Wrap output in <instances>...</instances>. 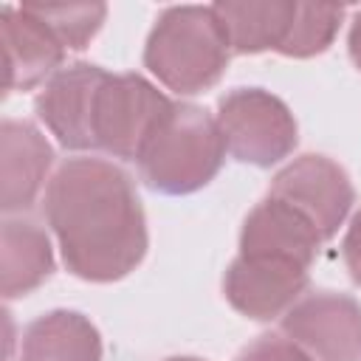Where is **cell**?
I'll use <instances>...</instances> for the list:
<instances>
[{
    "label": "cell",
    "instance_id": "6da1fadb",
    "mask_svg": "<svg viewBox=\"0 0 361 361\" xmlns=\"http://www.w3.org/2000/svg\"><path fill=\"white\" fill-rule=\"evenodd\" d=\"M45 220L65 268L85 282L133 274L149 245L133 178L104 158H71L45 186Z\"/></svg>",
    "mask_w": 361,
    "mask_h": 361
},
{
    "label": "cell",
    "instance_id": "7a4b0ae2",
    "mask_svg": "<svg viewBox=\"0 0 361 361\" xmlns=\"http://www.w3.org/2000/svg\"><path fill=\"white\" fill-rule=\"evenodd\" d=\"M228 39L214 14V6H172L166 8L144 45L147 71L180 96H195L214 87L228 68Z\"/></svg>",
    "mask_w": 361,
    "mask_h": 361
},
{
    "label": "cell",
    "instance_id": "3957f363",
    "mask_svg": "<svg viewBox=\"0 0 361 361\" xmlns=\"http://www.w3.org/2000/svg\"><path fill=\"white\" fill-rule=\"evenodd\" d=\"M226 158L217 118L189 102H172L138 155L141 180L158 195H192L214 180Z\"/></svg>",
    "mask_w": 361,
    "mask_h": 361
},
{
    "label": "cell",
    "instance_id": "277c9868",
    "mask_svg": "<svg viewBox=\"0 0 361 361\" xmlns=\"http://www.w3.org/2000/svg\"><path fill=\"white\" fill-rule=\"evenodd\" d=\"M217 127L226 152L251 166H274L285 161L299 141L290 107L262 87H234L217 102Z\"/></svg>",
    "mask_w": 361,
    "mask_h": 361
},
{
    "label": "cell",
    "instance_id": "5b68a950",
    "mask_svg": "<svg viewBox=\"0 0 361 361\" xmlns=\"http://www.w3.org/2000/svg\"><path fill=\"white\" fill-rule=\"evenodd\" d=\"M169 107L172 99L144 76L107 73L93 110V147L121 161H138Z\"/></svg>",
    "mask_w": 361,
    "mask_h": 361
},
{
    "label": "cell",
    "instance_id": "8992f818",
    "mask_svg": "<svg viewBox=\"0 0 361 361\" xmlns=\"http://www.w3.org/2000/svg\"><path fill=\"white\" fill-rule=\"evenodd\" d=\"M282 333L316 361H361V305L350 293H305L282 316Z\"/></svg>",
    "mask_w": 361,
    "mask_h": 361
},
{
    "label": "cell",
    "instance_id": "52a82bcc",
    "mask_svg": "<svg viewBox=\"0 0 361 361\" xmlns=\"http://www.w3.org/2000/svg\"><path fill=\"white\" fill-rule=\"evenodd\" d=\"M307 288V268L271 254H237L223 276L228 305L254 319L271 322L285 316Z\"/></svg>",
    "mask_w": 361,
    "mask_h": 361
},
{
    "label": "cell",
    "instance_id": "ba28073f",
    "mask_svg": "<svg viewBox=\"0 0 361 361\" xmlns=\"http://www.w3.org/2000/svg\"><path fill=\"white\" fill-rule=\"evenodd\" d=\"M268 195L299 209L319 228L322 240H330L338 231L355 203V189L347 172L327 155H302L290 161L276 172Z\"/></svg>",
    "mask_w": 361,
    "mask_h": 361
},
{
    "label": "cell",
    "instance_id": "9c48e42d",
    "mask_svg": "<svg viewBox=\"0 0 361 361\" xmlns=\"http://www.w3.org/2000/svg\"><path fill=\"white\" fill-rule=\"evenodd\" d=\"M107 71L90 62L59 68L39 90L34 107L39 121L56 135L65 149L82 152L93 147V110Z\"/></svg>",
    "mask_w": 361,
    "mask_h": 361
},
{
    "label": "cell",
    "instance_id": "30bf717a",
    "mask_svg": "<svg viewBox=\"0 0 361 361\" xmlns=\"http://www.w3.org/2000/svg\"><path fill=\"white\" fill-rule=\"evenodd\" d=\"M0 42H3L6 93L31 90L48 82L59 71L68 51L59 42V37L51 31V25L39 20L25 3L3 8Z\"/></svg>",
    "mask_w": 361,
    "mask_h": 361
},
{
    "label": "cell",
    "instance_id": "8fae6325",
    "mask_svg": "<svg viewBox=\"0 0 361 361\" xmlns=\"http://www.w3.org/2000/svg\"><path fill=\"white\" fill-rule=\"evenodd\" d=\"M54 149L31 124L6 118L0 124V209L6 214L25 212L42 192Z\"/></svg>",
    "mask_w": 361,
    "mask_h": 361
},
{
    "label": "cell",
    "instance_id": "7c38bea8",
    "mask_svg": "<svg viewBox=\"0 0 361 361\" xmlns=\"http://www.w3.org/2000/svg\"><path fill=\"white\" fill-rule=\"evenodd\" d=\"M319 228L290 203L268 195L259 200L240 231V254H271L293 259L305 268L313 265L319 245H322Z\"/></svg>",
    "mask_w": 361,
    "mask_h": 361
},
{
    "label": "cell",
    "instance_id": "4fadbf2b",
    "mask_svg": "<svg viewBox=\"0 0 361 361\" xmlns=\"http://www.w3.org/2000/svg\"><path fill=\"white\" fill-rule=\"evenodd\" d=\"M54 274V248L42 226L28 217H8L3 223L0 248V290L17 299L39 288Z\"/></svg>",
    "mask_w": 361,
    "mask_h": 361
},
{
    "label": "cell",
    "instance_id": "5bb4252c",
    "mask_svg": "<svg viewBox=\"0 0 361 361\" xmlns=\"http://www.w3.org/2000/svg\"><path fill=\"white\" fill-rule=\"evenodd\" d=\"M23 361H102V336L79 310H48L25 327Z\"/></svg>",
    "mask_w": 361,
    "mask_h": 361
},
{
    "label": "cell",
    "instance_id": "9a60e30c",
    "mask_svg": "<svg viewBox=\"0 0 361 361\" xmlns=\"http://www.w3.org/2000/svg\"><path fill=\"white\" fill-rule=\"evenodd\" d=\"M231 54L279 51L296 14V3L285 0H240L214 3Z\"/></svg>",
    "mask_w": 361,
    "mask_h": 361
},
{
    "label": "cell",
    "instance_id": "2e32d148",
    "mask_svg": "<svg viewBox=\"0 0 361 361\" xmlns=\"http://www.w3.org/2000/svg\"><path fill=\"white\" fill-rule=\"evenodd\" d=\"M344 20V6H327V3H296L293 23L288 28V37L279 48V54L293 59H307L316 54H324Z\"/></svg>",
    "mask_w": 361,
    "mask_h": 361
},
{
    "label": "cell",
    "instance_id": "e0dca14e",
    "mask_svg": "<svg viewBox=\"0 0 361 361\" xmlns=\"http://www.w3.org/2000/svg\"><path fill=\"white\" fill-rule=\"evenodd\" d=\"M39 20L51 25L68 51H82L99 34L107 6L104 3H25Z\"/></svg>",
    "mask_w": 361,
    "mask_h": 361
},
{
    "label": "cell",
    "instance_id": "ac0fdd59",
    "mask_svg": "<svg viewBox=\"0 0 361 361\" xmlns=\"http://www.w3.org/2000/svg\"><path fill=\"white\" fill-rule=\"evenodd\" d=\"M234 361H316L310 358L296 341H290L288 336H276V333H265L257 341H251Z\"/></svg>",
    "mask_w": 361,
    "mask_h": 361
},
{
    "label": "cell",
    "instance_id": "d6986e66",
    "mask_svg": "<svg viewBox=\"0 0 361 361\" xmlns=\"http://www.w3.org/2000/svg\"><path fill=\"white\" fill-rule=\"evenodd\" d=\"M341 257H344V265L350 271V279L355 285H361V209L350 220V228H347L344 243H341Z\"/></svg>",
    "mask_w": 361,
    "mask_h": 361
},
{
    "label": "cell",
    "instance_id": "ffe728a7",
    "mask_svg": "<svg viewBox=\"0 0 361 361\" xmlns=\"http://www.w3.org/2000/svg\"><path fill=\"white\" fill-rule=\"evenodd\" d=\"M347 48H350V59H353V65L361 71V11L355 14V20H353V25H350Z\"/></svg>",
    "mask_w": 361,
    "mask_h": 361
},
{
    "label": "cell",
    "instance_id": "44dd1931",
    "mask_svg": "<svg viewBox=\"0 0 361 361\" xmlns=\"http://www.w3.org/2000/svg\"><path fill=\"white\" fill-rule=\"evenodd\" d=\"M166 361H206V358H197V355H175V358H166Z\"/></svg>",
    "mask_w": 361,
    "mask_h": 361
}]
</instances>
